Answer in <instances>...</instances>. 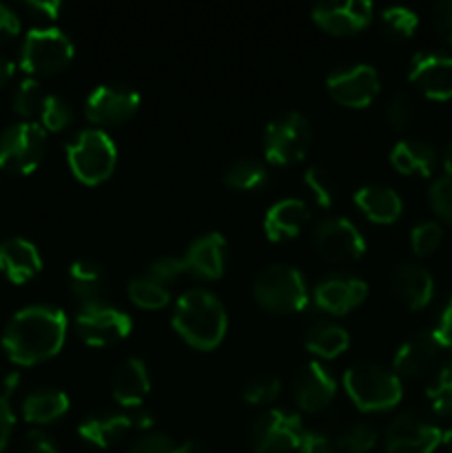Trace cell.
Instances as JSON below:
<instances>
[{
  "mask_svg": "<svg viewBox=\"0 0 452 453\" xmlns=\"http://www.w3.org/2000/svg\"><path fill=\"white\" fill-rule=\"evenodd\" d=\"M66 317L53 305H27L9 319L3 348L18 365H35L56 357L65 345Z\"/></svg>",
  "mask_w": 452,
  "mask_h": 453,
  "instance_id": "obj_1",
  "label": "cell"
},
{
  "mask_svg": "<svg viewBox=\"0 0 452 453\" xmlns=\"http://www.w3.org/2000/svg\"><path fill=\"white\" fill-rule=\"evenodd\" d=\"M173 327L195 349H213L222 343L229 317L222 301L207 288H191L175 301Z\"/></svg>",
  "mask_w": 452,
  "mask_h": 453,
  "instance_id": "obj_2",
  "label": "cell"
},
{
  "mask_svg": "<svg viewBox=\"0 0 452 453\" xmlns=\"http://www.w3.org/2000/svg\"><path fill=\"white\" fill-rule=\"evenodd\" d=\"M344 388L362 411H384L399 405L403 396L401 379L388 367L359 361L344 372Z\"/></svg>",
  "mask_w": 452,
  "mask_h": 453,
  "instance_id": "obj_3",
  "label": "cell"
},
{
  "mask_svg": "<svg viewBox=\"0 0 452 453\" xmlns=\"http://www.w3.org/2000/svg\"><path fill=\"white\" fill-rule=\"evenodd\" d=\"M253 296L264 310L275 314H295L308 305L304 274L288 264H270L253 281Z\"/></svg>",
  "mask_w": 452,
  "mask_h": 453,
  "instance_id": "obj_4",
  "label": "cell"
},
{
  "mask_svg": "<svg viewBox=\"0 0 452 453\" xmlns=\"http://www.w3.org/2000/svg\"><path fill=\"white\" fill-rule=\"evenodd\" d=\"M66 162L82 184H100L109 180L118 162V149L102 128H84L66 144Z\"/></svg>",
  "mask_w": 452,
  "mask_h": 453,
  "instance_id": "obj_5",
  "label": "cell"
},
{
  "mask_svg": "<svg viewBox=\"0 0 452 453\" xmlns=\"http://www.w3.org/2000/svg\"><path fill=\"white\" fill-rule=\"evenodd\" d=\"M313 144V127L300 111H286L269 122L264 131V157L288 166L306 157Z\"/></svg>",
  "mask_w": 452,
  "mask_h": 453,
  "instance_id": "obj_6",
  "label": "cell"
},
{
  "mask_svg": "<svg viewBox=\"0 0 452 453\" xmlns=\"http://www.w3.org/2000/svg\"><path fill=\"white\" fill-rule=\"evenodd\" d=\"M74 40L56 27H35L25 35L20 66L31 75H53L74 58Z\"/></svg>",
  "mask_w": 452,
  "mask_h": 453,
  "instance_id": "obj_7",
  "label": "cell"
},
{
  "mask_svg": "<svg viewBox=\"0 0 452 453\" xmlns=\"http://www.w3.org/2000/svg\"><path fill=\"white\" fill-rule=\"evenodd\" d=\"M47 153V131L35 122L12 124L0 133V168L18 175L35 171Z\"/></svg>",
  "mask_w": 452,
  "mask_h": 453,
  "instance_id": "obj_8",
  "label": "cell"
},
{
  "mask_svg": "<svg viewBox=\"0 0 452 453\" xmlns=\"http://www.w3.org/2000/svg\"><path fill=\"white\" fill-rule=\"evenodd\" d=\"M75 330L84 343L106 348L127 339L133 330V321L124 310L113 308L106 301H93L80 305L75 314Z\"/></svg>",
  "mask_w": 452,
  "mask_h": 453,
  "instance_id": "obj_9",
  "label": "cell"
},
{
  "mask_svg": "<svg viewBox=\"0 0 452 453\" xmlns=\"http://www.w3.org/2000/svg\"><path fill=\"white\" fill-rule=\"evenodd\" d=\"M301 418L286 410H266L253 423L248 441L255 453H288L300 447Z\"/></svg>",
  "mask_w": 452,
  "mask_h": 453,
  "instance_id": "obj_10",
  "label": "cell"
},
{
  "mask_svg": "<svg viewBox=\"0 0 452 453\" xmlns=\"http://www.w3.org/2000/svg\"><path fill=\"white\" fill-rule=\"evenodd\" d=\"M313 246L328 261H355L366 252V239L346 217L328 215L315 224Z\"/></svg>",
  "mask_w": 452,
  "mask_h": 453,
  "instance_id": "obj_11",
  "label": "cell"
},
{
  "mask_svg": "<svg viewBox=\"0 0 452 453\" xmlns=\"http://www.w3.org/2000/svg\"><path fill=\"white\" fill-rule=\"evenodd\" d=\"M381 87L379 73L370 65H344L331 71L326 78V88L335 102L350 109H363L377 97Z\"/></svg>",
  "mask_w": 452,
  "mask_h": 453,
  "instance_id": "obj_12",
  "label": "cell"
},
{
  "mask_svg": "<svg viewBox=\"0 0 452 453\" xmlns=\"http://www.w3.org/2000/svg\"><path fill=\"white\" fill-rule=\"evenodd\" d=\"M441 434L417 411H403L386 427L384 447L388 453H433L441 445Z\"/></svg>",
  "mask_w": 452,
  "mask_h": 453,
  "instance_id": "obj_13",
  "label": "cell"
},
{
  "mask_svg": "<svg viewBox=\"0 0 452 453\" xmlns=\"http://www.w3.org/2000/svg\"><path fill=\"white\" fill-rule=\"evenodd\" d=\"M140 106V93L122 82L100 84L84 100V115L93 124H120Z\"/></svg>",
  "mask_w": 452,
  "mask_h": 453,
  "instance_id": "obj_14",
  "label": "cell"
},
{
  "mask_svg": "<svg viewBox=\"0 0 452 453\" xmlns=\"http://www.w3.org/2000/svg\"><path fill=\"white\" fill-rule=\"evenodd\" d=\"M410 82L433 100L452 97V56L437 51L415 53L410 62Z\"/></svg>",
  "mask_w": 452,
  "mask_h": 453,
  "instance_id": "obj_15",
  "label": "cell"
},
{
  "mask_svg": "<svg viewBox=\"0 0 452 453\" xmlns=\"http://www.w3.org/2000/svg\"><path fill=\"white\" fill-rule=\"evenodd\" d=\"M337 394V380L323 363L310 361L297 372L292 396L304 411H322Z\"/></svg>",
  "mask_w": 452,
  "mask_h": 453,
  "instance_id": "obj_16",
  "label": "cell"
},
{
  "mask_svg": "<svg viewBox=\"0 0 452 453\" xmlns=\"http://www.w3.org/2000/svg\"><path fill=\"white\" fill-rule=\"evenodd\" d=\"M368 295V283L350 274H332L315 288V305L328 314H346L357 308Z\"/></svg>",
  "mask_w": 452,
  "mask_h": 453,
  "instance_id": "obj_17",
  "label": "cell"
},
{
  "mask_svg": "<svg viewBox=\"0 0 452 453\" xmlns=\"http://www.w3.org/2000/svg\"><path fill=\"white\" fill-rule=\"evenodd\" d=\"M372 18L368 0H344V3H319L313 7V20L328 34H353L363 29Z\"/></svg>",
  "mask_w": 452,
  "mask_h": 453,
  "instance_id": "obj_18",
  "label": "cell"
},
{
  "mask_svg": "<svg viewBox=\"0 0 452 453\" xmlns=\"http://www.w3.org/2000/svg\"><path fill=\"white\" fill-rule=\"evenodd\" d=\"M226 257H229V243L220 233H204L193 239L186 250L184 261L186 270L199 279H220L226 268Z\"/></svg>",
  "mask_w": 452,
  "mask_h": 453,
  "instance_id": "obj_19",
  "label": "cell"
},
{
  "mask_svg": "<svg viewBox=\"0 0 452 453\" xmlns=\"http://www.w3.org/2000/svg\"><path fill=\"white\" fill-rule=\"evenodd\" d=\"M151 389L149 370L146 363L137 357H129L115 367L113 379H111V394L118 405L129 410H140L146 394Z\"/></svg>",
  "mask_w": 452,
  "mask_h": 453,
  "instance_id": "obj_20",
  "label": "cell"
},
{
  "mask_svg": "<svg viewBox=\"0 0 452 453\" xmlns=\"http://www.w3.org/2000/svg\"><path fill=\"white\" fill-rule=\"evenodd\" d=\"M441 345L433 336V332H417L412 334L394 354V374L408 376V379H419L428 374L439 358Z\"/></svg>",
  "mask_w": 452,
  "mask_h": 453,
  "instance_id": "obj_21",
  "label": "cell"
},
{
  "mask_svg": "<svg viewBox=\"0 0 452 453\" xmlns=\"http://www.w3.org/2000/svg\"><path fill=\"white\" fill-rule=\"evenodd\" d=\"M43 270L38 248L25 237H9L0 243V273L12 283H27Z\"/></svg>",
  "mask_w": 452,
  "mask_h": 453,
  "instance_id": "obj_22",
  "label": "cell"
},
{
  "mask_svg": "<svg viewBox=\"0 0 452 453\" xmlns=\"http://www.w3.org/2000/svg\"><path fill=\"white\" fill-rule=\"evenodd\" d=\"M310 211L306 206V202L297 197H286L275 202L269 208L264 217V233L270 242H284V239H291L295 234H300V230L308 224Z\"/></svg>",
  "mask_w": 452,
  "mask_h": 453,
  "instance_id": "obj_23",
  "label": "cell"
},
{
  "mask_svg": "<svg viewBox=\"0 0 452 453\" xmlns=\"http://www.w3.org/2000/svg\"><path fill=\"white\" fill-rule=\"evenodd\" d=\"M393 290L408 308L421 310L434 295L433 274L419 264H399L393 270Z\"/></svg>",
  "mask_w": 452,
  "mask_h": 453,
  "instance_id": "obj_24",
  "label": "cell"
},
{
  "mask_svg": "<svg viewBox=\"0 0 452 453\" xmlns=\"http://www.w3.org/2000/svg\"><path fill=\"white\" fill-rule=\"evenodd\" d=\"M131 427H136L133 416L120 414V411H100V414H91L78 425V434L82 441L89 445L100 447V449H109L113 447L124 434Z\"/></svg>",
  "mask_w": 452,
  "mask_h": 453,
  "instance_id": "obj_25",
  "label": "cell"
},
{
  "mask_svg": "<svg viewBox=\"0 0 452 453\" xmlns=\"http://www.w3.org/2000/svg\"><path fill=\"white\" fill-rule=\"evenodd\" d=\"M355 203L359 211L375 224H390L401 215V197L397 190L386 184H363L355 193Z\"/></svg>",
  "mask_w": 452,
  "mask_h": 453,
  "instance_id": "obj_26",
  "label": "cell"
},
{
  "mask_svg": "<svg viewBox=\"0 0 452 453\" xmlns=\"http://www.w3.org/2000/svg\"><path fill=\"white\" fill-rule=\"evenodd\" d=\"M390 162L403 175L430 177L437 168V150L421 140H399L390 150Z\"/></svg>",
  "mask_w": 452,
  "mask_h": 453,
  "instance_id": "obj_27",
  "label": "cell"
},
{
  "mask_svg": "<svg viewBox=\"0 0 452 453\" xmlns=\"http://www.w3.org/2000/svg\"><path fill=\"white\" fill-rule=\"evenodd\" d=\"M69 411V396L60 389L40 388L27 394L22 401V416L34 425H47Z\"/></svg>",
  "mask_w": 452,
  "mask_h": 453,
  "instance_id": "obj_28",
  "label": "cell"
},
{
  "mask_svg": "<svg viewBox=\"0 0 452 453\" xmlns=\"http://www.w3.org/2000/svg\"><path fill=\"white\" fill-rule=\"evenodd\" d=\"M348 332L335 321H315L304 332L306 349L310 354H315V357L335 358L348 348Z\"/></svg>",
  "mask_w": 452,
  "mask_h": 453,
  "instance_id": "obj_29",
  "label": "cell"
},
{
  "mask_svg": "<svg viewBox=\"0 0 452 453\" xmlns=\"http://www.w3.org/2000/svg\"><path fill=\"white\" fill-rule=\"evenodd\" d=\"M71 290L82 303H93V301H105L106 290V274L100 264L91 259H78L69 268Z\"/></svg>",
  "mask_w": 452,
  "mask_h": 453,
  "instance_id": "obj_30",
  "label": "cell"
},
{
  "mask_svg": "<svg viewBox=\"0 0 452 453\" xmlns=\"http://www.w3.org/2000/svg\"><path fill=\"white\" fill-rule=\"evenodd\" d=\"M222 180L235 190H260L269 181V171L260 159L239 157L226 166Z\"/></svg>",
  "mask_w": 452,
  "mask_h": 453,
  "instance_id": "obj_31",
  "label": "cell"
},
{
  "mask_svg": "<svg viewBox=\"0 0 452 453\" xmlns=\"http://www.w3.org/2000/svg\"><path fill=\"white\" fill-rule=\"evenodd\" d=\"M381 31L388 35L390 40H408L419 27V18L412 9L401 7V4H393L386 7L379 16Z\"/></svg>",
  "mask_w": 452,
  "mask_h": 453,
  "instance_id": "obj_32",
  "label": "cell"
},
{
  "mask_svg": "<svg viewBox=\"0 0 452 453\" xmlns=\"http://www.w3.org/2000/svg\"><path fill=\"white\" fill-rule=\"evenodd\" d=\"M129 296H131L133 303L144 310H160L164 305H168V301H171V292L167 290V286H162V283L153 281L149 277L131 279V283H129Z\"/></svg>",
  "mask_w": 452,
  "mask_h": 453,
  "instance_id": "obj_33",
  "label": "cell"
},
{
  "mask_svg": "<svg viewBox=\"0 0 452 453\" xmlns=\"http://www.w3.org/2000/svg\"><path fill=\"white\" fill-rule=\"evenodd\" d=\"M71 122H74V106H71L62 96L49 93L47 100H44L43 111H40V127H43L44 131L60 133L65 131Z\"/></svg>",
  "mask_w": 452,
  "mask_h": 453,
  "instance_id": "obj_34",
  "label": "cell"
},
{
  "mask_svg": "<svg viewBox=\"0 0 452 453\" xmlns=\"http://www.w3.org/2000/svg\"><path fill=\"white\" fill-rule=\"evenodd\" d=\"M127 453H195V442L175 441L168 434H146L137 438Z\"/></svg>",
  "mask_w": 452,
  "mask_h": 453,
  "instance_id": "obj_35",
  "label": "cell"
},
{
  "mask_svg": "<svg viewBox=\"0 0 452 453\" xmlns=\"http://www.w3.org/2000/svg\"><path fill=\"white\" fill-rule=\"evenodd\" d=\"M44 100H47V93L43 91L38 80L27 78L18 84L16 93H13V111L22 118H34L43 111Z\"/></svg>",
  "mask_w": 452,
  "mask_h": 453,
  "instance_id": "obj_36",
  "label": "cell"
},
{
  "mask_svg": "<svg viewBox=\"0 0 452 453\" xmlns=\"http://www.w3.org/2000/svg\"><path fill=\"white\" fill-rule=\"evenodd\" d=\"M428 398L439 416H452V361L439 370L433 383L428 385Z\"/></svg>",
  "mask_w": 452,
  "mask_h": 453,
  "instance_id": "obj_37",
  "label": "cell"
},
{
  "mask_svg": "<svg viewBox=\"0 0 452 453\" xmlns=\"http://www.w3.org/2000/svg\"><path fill=\"white\" fill-rule=\"evenodd\" d=\"M377 445V432L370 423L348 425L339 436V447L348 453H368Z\"/></svg>",
  "mask_w": 452,
  "mask_h": 453,
  "instance_id": "obj_38",
  "label": "cell"
},
{
  "mask_svg": "<svg viewBox=\"0 0 452 453\" xmlns=\"http://www.w3.org/2000/svg\"><path fill=\"white\" fill-rule=\"evenodd\" d=\"M279 389H282V380L277 376L261 374L244 385L242 396L251 405H269V403H273L279 396Z\"/></svg>",
  "mask_w": 452,
  "mask_h": 453,
  "instance_id": "obj_39",
  "label": "cell"
},
{
  "mask_svg": "<svg viewBox=\"0 0 452 453\" xmlns=\"http://www.w3.org/2000/svg\"><path fill=\"white\" fill-rule=\"evenodd\" d=\"M304 180L319 206L331 208L332 202H335V180H332L331 173L323 166H319V164H315V166H308Z\"/></svg>",
  "mask_w": 452,
  "mask_h": 453,
  "instance_id": "obj_40",
  "label": "cell"
},
{
  "mask_svg": "<svg viewBox=\"0 0 452 453\" xmlns=\"http://www.w3.org/2000/svg\"><path fill=\"white\" fill-rule=\"evenodd\" d=\"M441 239H443V230L437 221H421V224H417L410 233L412 250H415V255L419 257L433 255V252L439 248V243H441Z\"/></svg>",
  "mask_w": 452,
  "mask_h": 453,
  "instance_id": "obj_41",
  "label": "cell"
},
{
  "mask_svg": "<svg viewBox=\"0 0 452 453\" xmlns=\"http://www.w3.org/2000/svg\"><path fill=\"white\" fill-rule=\"evenodd\" d=\"M428 197H430V206H433V211L437 212L443 221L452 224V177L450 175L437 177V180L430 184Z\"/></svg>",
  "mask_w": 452,
  "mask_h": 453,
  "instance_id": "obj_42",
  "label": "cell"
},
{
  "mask_svg": "<svg viewBox=\"0 0 452 453\" xmlns=\"http://www.w3.org/2000/svg\"><path fill=\"white\" fill-rule=\"evenodd\" d=\"M184 273H189V270H186L184 257H173V255L158 257V259L151 261L149 268H146V277L162 283V286L167 281H173V279L182 277Z\"/></svg>",
  "mask_w": 452,
  "mask_h": 453,
  "instance_id": "obj_43",
  "label": "cell"
},
{
  "mask_svg": "<svg viewBox=\"0 0 452 453\" xmlns=\"http://www.w3.org/2000/svg\"><path fill=\"white\" fill-rule=\"evenodd\" d=\"M386 115H388V122L393 124L394 128H406L408 124H410L412 115H415V104H412L410 96H408L406 91L394 93L388 102Z\"/></svg>",
  "mask_w": 452,
  "mask_h": 453,
  "instance_id": "obj_44",
  "label": "cell"
},
{
  "mask_svg": "<svg viewBox=\"0 0 452 453\" xmlns=\"http://www.w3.org/2000/svg\"><path fill=\"white\" fill-rule=\"evenodd\" d=\"M434 29L446 42L452 44V0H439L433 7Z\"/></svg>",
  "mask_w": 452,
  "mask_h": 453,
  "instance_id": "obj_45",
  "label": "cell"
},
{
  "mask_svg": "<svg viewBox=\"0 0 452 453\" xmlns=\"http://www.w3.org/2000/svg\"><path fill=\"white\" fill-rule=\"evenodd\" d=\"M297 453H335V442L323 432H304Z\"/></svg>",
  "mask_w": 452,
  "mask_h": 453,
  "instance_id": "obj_46",
  "label": "cell"
},
{
  "mask_svg": "<svg viewBox=\"0 0 452 453\" xmlns=\"http://www.w3.org/2000/svg\"><path fill=\"white\" fill-rule=\"evenodd\" d=\"M25 453H60L51 436L40 429H31L25 438Z\"/></svg>",
  "mask_w": 452,
  "mask_h": 453,
  "instance_id": "obj_47",
  "label": "cell"
},
{
  "mask_svg": "<svg viewBox=\"0 0 452 453\" xmlns=\"http://www.w3.org/2000/svg\"><path fill=\"white\" fill-rule=\"evenodd\" d=\"M433 336L437 339V343L441 345V348L452 349V299L448 301V305L443 308L437 327L433 330Z\"/></svg>",
  "mask_w": 452,
  "mask_h": 453,
  "instance_id": "obj_48",
  "label": "cell"
},
{
  "mask_svg": "<svg viewBox=\"0 0 452 453\" xmlns=\"http://www.w3.org/2000/svg\"><path fill=\"white\" fill-rule=\"evenodd\" d=\"M18 31H20V18L16 16L12 7L0 3V42L16 38Z\"/></svg>",
  "mask_w": 452,
  "mask_h": 453,
  "instance_id": "obj_49",
  "label": "cell"
},
{
  "mask_svg": "<svg viewBox=\"0 0 452 453\" xmlns=\"http://www.w3.org/2000/svg\"><path fill=\"white\" fill-rule=\"evenodd\" d=\"M25 9L40 20H56L62 12V3L60 0H31L25 4Z\"/></svg>",
  "mask_w": 452,
  "mask_h": 453,
  "instance_id": "obj_50",
  "label": "cell"
},
{
  "mask_svg": "<svg viewBox=\"0 0 452 453\" xmlns=\"http://www.w3.org/2000/svg\"><path fill=\"white\" fill-rule=\"evenodd\" d=\"M13 425H16V416H13L9 401L4 396H0V453L7 447L9 438H12Z\"/></svg>",
  "mask_w": 452,
  "mask_h": 453,
  "instance_id": "obj_51",
  "label": "cell"
},
{
  "mask_svg": "<svg viewBox=\"0 0 452 453\" xmlns=\"http://www.w3.org/2000/svg\"><path fill=\"white\" fill-rule=\"evenodd\" d=\"M13 69H16V65H13L12 58L0 53V87H4L9 82V78L13 75Z\"/></svg>",
  "mask_w": 452,
  "mask_h": 453,
  "instance_id": "obj_52",
  "label": "cell"
},
{
  "mask_svg": "<svg viewBox=\"0 0 452 453\" xmlns=\"http://www.w3.org/2000/svg\"><path fill=\"white\" fill-rule=\"evenodd\" d=\"M18 383H20V374H18V372H12V374H9V376H4V380H3L4 398H7L12 392H16Z\"/></svg>",
  "mask_w": 452,
  "mask_h": 453,
  "instance_id": "obj_53",
  "label": "cell"
},
{
  "mask_svg": "<svg viewBox=\"0 0 452 453\" xmlns=\"http://www.w3.org/2000/svg\"><path fill=\"white\" fill-rule=\"evenodd\" d=\"M441 164H443V171H446V175H450V177H452V140L448 142L446 149H443Z\"/></svg>",
  "mask_w": 452,
  "mask_h": 453,
  "instance_id": "obj_54",
  "label": "cell"
},
{
  "mask_svg": "<svg viewBox=\"0 0 452 453\" xmlns=\"http://www.w3.org/2000/svg\"><path fill=\"white\" fill-rule=\"evenodd\" d=\"M441 445L448 447V449L452 451V429H448V432L441 434Z\"/></svg>",
  "mask_w": 452,
  "mask_h": 453,
  "instance_id": "obj_55",
  "label": "cell"
}]
</instances>
